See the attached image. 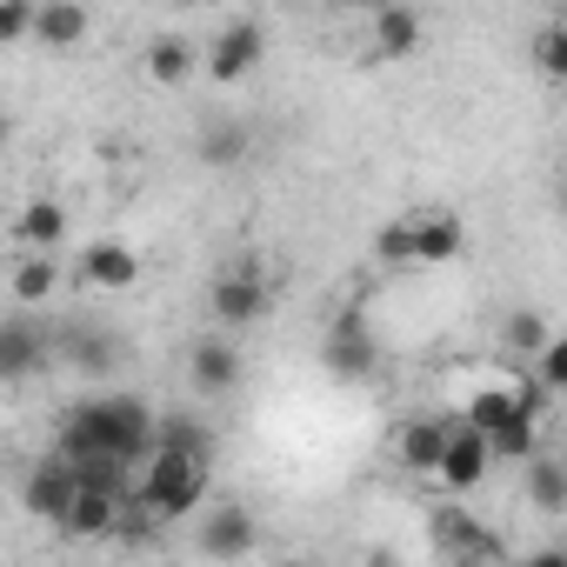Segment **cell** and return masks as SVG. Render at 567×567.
Instances as JSON below:
<instances>
[{
	"label": "cell",
	"instance_id": "cell-1",
	"mask_svg": "<svg viewBox=\"0 0 567 567\" xmlns=\"http://www.w3.org/2000/svg\"><path fill=\"white\" fill-rule=\"evenodd\" d=\"M154 447V408L141 394H101V401H81L61 427V461L74 467V481H94V487H121L134 481V461Z\"/></svg>",
	"mask_w": 567,
	"mask_h": 567
},
{
	"label": "cell",
	"instance_id": "cell-6",
	"mask_svg": "<svg viewBox=\"0 0 567 567\" xmlns=\"http://www.w3.org/2000/svg\"><path fill=\"white\" fill-rule=\"evenodd\" d=\"M48 354H54V334L34 315H8V321H0V388L34 381L48 368Z\"/></svg>",
	"mask_w": 567,
	"mask_h": 567
},
{
	"label": "cell",
	"instance_id": "cell-4",
	"mask_svg": "<svg viewBox=\"0 0 567 567\" xmlns=\"http://www.w3.org/2000/svg\"><path fill=\"white\" fill-rule=\"evenodd\" d=\"M207 308H214L220 328H254V321H267L274 288H267V274H260L254 260H234V267L214 280V288H207Z\"/></svg>",
	"mask_w": 567,
	"mask_h": 567
},
{
	"label": "cell",
	"instance_id": "cell-22",
	"mask_svg": "<svg viewBox=\"0 0 567 567\" xmlns=\"http://www.w3.org/2000/svg\"><path fill=\"white\" fill-rule=\"evenodd\" d=\"M328 368L334 374H368L374 368V341L354 328V321H341V334H334V354H328Z\"/></svg>",
	"mask_w": 567,
	"mask_h": 567
},
{
	"label": "cell",
	"instance_id": "cell-17",
	"mask_svg": "<svg viewBox=\"0 0 567 567\" xmlns=\"http://www.w3.org/2000/svg\"><path fill=\"white\" fill-rule=\"evenodd\" d=\"M14 227H21V247H41V254H54V247L68 240V207H61V200H28Z\"/></svg>",
	"mask_w": 567,
	"mask_h": 567
},
{
	"label": "cell",
	"instance_id": "cell-27",
	"mask_svg": "<svg viewBox=\"0 0 567 567\" xmlns=\"http://www.w3.org/2000/svg\"><path fill=\"white\" fill-rule=\"evenodd\" d=\"M534 54H540V74H560V28H554V21L540 28V41H534Z\"/></svg>",
	"mask_w": 567,
	"mask_h": 567
},
{
	"label": "cell",
	"instance_id": "cell-24",
	"mask_svg": "<svg viewBox=\"0 0 567 567\" xmlns=\"http://www.w3.org/2000/svg\"><path fill=\"white\" fill-rule=\"evenodd\" d=\"M28 28H34V0H0V48L28 41Z\"/></svg>",
	"mask_w": 567,
	"mask_h": 567
},
{
	"label": "cell",
	"instance_id": "cell-20",
	"mask_svg": "<svg viewBox=\"0 0 567 567\" xmlns=\"http://www.w3.org/2000/svg\"><path fill=\"white\" fill-rule=\"evenodd\" d=\"M441 547H447V554H461V560H501V540H494V534H481L467 514H441Z\"/></svg>",
	"mask_w": 567,
	"mask_h": 567
},
{
	"label": "cell",
	"instance_id": "cell-8",
	"mask_svg": "<svg viewBox=\"0 0 567 567\" xmlns=\"http://www.w3.org/2000/svg\"><path fill=\"white\" fill-rule=\"evenodd\" d=\"M260 54H267V34H260V21H227V28L214 34V48L200 54V68H207L220 87H234V81H247V74L260 68Z\"/></svg>",
	"mask_w": 567,
	"mask_h": 567
},
{
	"label": "cell",
	"instance_id": "cell-3",
	"mask_svg": "<svg viewBox=\"0 0 567 567\" xmlns=\"http://www.w3.org/2000/svg\"><path fill=\"white\" fill-rule=\"evenodd\" d=\"M461 247H467V227H461V214H408V220L381 227V260L441 267V260H461Z\"/></svg>",
	"mask_w": 567,
	"mask_h": 567
},
{
	"label": "cell",
	"instance_id": "cell-2",
	"mask_svg": "<svg viewBox=\"0 0 567 567\" xmlns=\"http://www.w3.org/2000/svg\"><path fill=\"white\" fill-rule=\"evenodd\" d=\"M207 467H214L207 454H187V447L154 441V447L134 461L127 494H134L154 520H187V514H200V507H207V487H214V474H207Z\"/></svg>",
	"mask_w": 567,
	"mask_h": 567
},
{
	"label": "cell",
	"instance_id": "cell-21",
	"mask_svg": "<svg viewBox=\"0 0 567 567\" xmlns=\"http://www.w3.org/2000/svg\"><path fill=\"white\" fill-rule=\"evenodd\" d=\"M534 447H540V421H534V414H514V421L487 427V454H494V461H527Z\"/></svg>",
	"mask_w": 567,
	"mask_h": 567
},
{
	"label": "cell",
	"instance_id": "cell-18",
	"mask_svg": "<svg viewBox=\"0 0 567 567\" xmlns=\"http://www.w3.org/2000/svg\"><path fill=\"white\" fill-rule=\"evenodd\" d=\"M441 441H447V421H408V427H401V441H394V454H401V467H408V474H434Z\"/></svg>",
	"mask_w": 567,
	"mask_h": 567
},
{
	"label": "cell",
	"instance_id": "cell-16",
	"mask_svg": "<svg viewBox=\"0 0 567 567\" xmlns=\"http://www.w3.org/2000/svg\"><path fill=\"white\" fill-rule=\"evenodd\" d=\"M14 301L21 308H41V301H54V288H61V267H54V254H41V247H28L21 260H14Z\"/></svg>",
	"mask_w": 567,
	"mask_h": 567
},
{
	"label": "cell",
	"instance_id": "cell-7",
	"mask_svg": "<svg viewBox=\"0 0 567 567\" xmlns=\"http://www.w3.org/2000/svg\"><path fill=\"white\" fill-rule=\"evenodd\" d=\"M74 280H81V288H94V295L141 288V247H127V240H87L81 260H74Z\"/></svg>",
	"mask_w": 567,
	"mask_h": 567
},
{
	"label": "cell",
	"instance_id": "cell-12",
	"mask_svg": "<svg viewBox=\"0 0 567 567\" xmlns=\"http://www.w3.org/2000/svg\"><path fill=\"white\" fill-rule=\"evenodd\" d=\"M254 514L247 507H214V514H200V554L207 560H240V554H254Z\"/></svg>",
	"mask_w": 567,
	"mask_h": 567
},
{
	"label": "cell",
	"instance_id": "cell-29",
	"mask_svg": "<svg viewBox=\"0 0 567 567\" xmlns=\"http://www.w3.org/2000/svg\"><path fill=\"white\" fill-rule=\"evenodd\" d=\"M354 8H388V0H354Z\"/></svg>",
	"mask_w": 567,
	"mask_h": 567
},
{
	"label": "cell",
	"instance_id": "cell-25",
	"mask_svg": "<svg viewBox=\"0 0 567 567\" xmlns=\"http://www.w3.org/2000/svg\"><path fill=\"white\" fill-rule=\"evenodd\" d=\"M240 127H207V141H200V161H214V167H227V161H240Z\"/></svg>",
	"mask_w": 567,
	"mask_h": 567
},
{
	"label": "cell",
	"instance_id": "cell-10",
	"mask_svg": "<svg viewBox=\"0 0 567 567\" xmlns=\"http://www.w3.org/2000/svg\"><path fill=\"white\" fill-rule=\"evenodd\" d=\"M87 28H94L87 0H34V28H28V41H41V48L68 54V48H81V41H87Z\"/></svg>",
	"mask_w": 567,
	"mask_h": 567
},
{
	"label": "cell",
	"instance_id": "cell-23",
	"mask_svg": "<svg viewBox=\"0 0 567 567\" xmlns=\"http://www.w3.org/2000/svg\"><path fill=\"white\" fill-rule=\"evenodd\" d=\"M154 441H167V447H187V454H207V461H214V434H207L200 421H187V414L154 421Z\"/></svg>",
	"mask_w": 567,
	"mask_h": 567
},
{
	"label": "cell",
	"instance_id": "cell-13",
	"mask_svg": "<svg viewBox=\"0 0 567 567\" xmlns=\"http://www.w3.org/2000/svg\"><path fill=\"white\" fill-rule=\"evenodd\" d=\"M141 68H147L154 87H187V81L200 74V48H194L187 34H161V41H147Z\"/></svg>",
	"mask_w": 567,
	"mask_h": 567
},
{
	"label": "cell",
	"instance_id": "cell-15",
	"mask_svg": "<svg viewBox=\"0 0 567 567\" xmlns=\"http://www.w3.org/2000/svg\"><path fill=\"white\" fill-rule=\"evenodd\" d=\"M421 48V14L414 0H388V8H374V54L381 61H401Z\"/></svg>",
	"mask_w": 567,
	"mask_h": 567
},
{
	"label": "cell",
	"instance_id": "cell-11",
	"mask_svg": "<svg viewBox=\"0 0 567 567\" xmlns=\"http://www.w3.org/2000/svg\"><path fill=\"white\" fill-rule=\"evenodd\" d=\"M74 467L61 461V454H48V461H34V474H28V487H21V507L28 514H41V520H61L68 514V501H74Z\"/></svg>",
	"mask_w": 567,
	"mask_h": 567
},
{
	"label": "cell",
	"instance_id": "cell-19",
	"mask_svg": "<svg viewBox=\"0 0 567 567\" xmlns=\"http://www.w3.org/2000/svg\"><path fill=\"white\" fill-rule=\"evenodd\" d=\"M520 467H527V494H534V507H540V514H560V507H567V474H560V461H554L547 447H534Z\"/></svg>",
	"mask_w": 567,
	"mask_h": 567
},
{
	"label": "cell",
	"instance_id": "cell-5",
	"mask_svg": "<svg viewBox=\"0 0 567 567\" xmlns=\"http://www.w3.org/2000/svg\"><path fill=\"white\" fill-rule=\"evenodd\" d=\"M494 474V454H487V434L467 427V421H447V441H441V461H434V481L454 487V494H474L481 481Z\"/></svg>",
	"mask_w": 567,
	"mask_h": 567
},
{
	"label": "cell",
	"instance_id": "cell-28",
	"mask_svg": "<svg viewBox=\"0 0 567 567\" xmlns=\"http://www.w3.org/2000/svg\"><path fill=\"white\" fill-rule=\"evenodd\" d=\"M8 134H14V121H8V114H0V147H8Z\"/></svg>",
	"mask_w": 567,
	"mask_h": 567
},
{
	"label": "cell",
	"instance_id": "cell-9",
	"mask_svg": "<svg viewBox=\"0 0 567 567\" xmlns=\"http://www.w3.org/2000/svg\"><path fill=\"white\" fill-rule=\"evenodd\" d=\"M114 514H121V487H94V481H81L74 501H68V514H61L54 527L74 534V540H107V534H114Z\"/></svg>",
	"mask_w": 567,
	"mask_h": 567
},
{
	"label": "cell",
	"instance_id": "cell-14",
	"mask_svg": "<svg viewBox=\"0 0 567 567\" xmlns=\"http://www.w3.org/2000/svg\"><path fill=\"white\" fill-rule=\"evenodd\" d=\"M187 381H194V394H227V388L240 381L234 341H194V348H187Z\"/></svg>",
	"mask_w": 567,
	"mask_h": 567
},
{
	"label": "cell",
	"instance_id": "cell-26",
	"mask_svg": "<svg viewBox=\"0 0 567 567\" xmlns=\"http://www.w3.org/2000/svg\"><path fill=\"white\" fill-rule=\"evenodd\" d=\"M547 334H554V328H547L540 315H514V321H507V348H514V354H534Z\"/></svg>",
	"mask_w": 567,
	"mask_h": 567
}]
</instances>
